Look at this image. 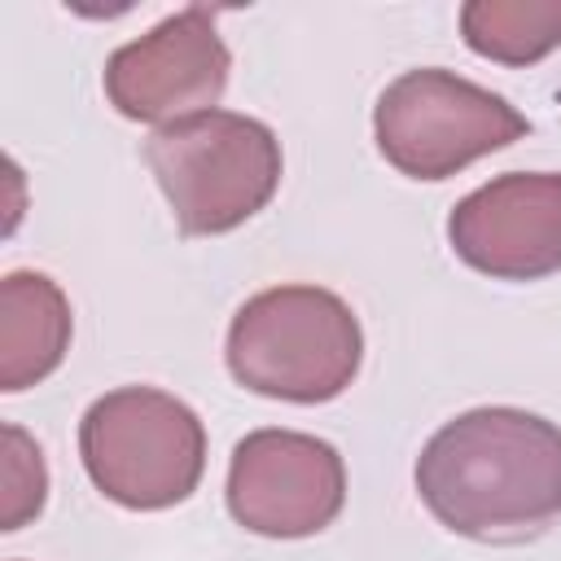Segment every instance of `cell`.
<instances>
[{
  "label": "cell",
  "instance_id": "4",
  "mask_svg": "<svg viewBox=\"0 0 561 561\" xmlns=\"http://www.w3.org/2000/svg\"><path fill=\"white\" fill-rule=\"evenodd\" d=\"M79 456L105 500L153 513L197 491L206 430L184 399L158 386H118L83 412Z\"/></svg>",
  "mask_w": 561,
  "mask_h": 561
},
{
  "label": "cell",
  "instance_id": "6",
  "mask_svg": "<svg viewBox=\"0 0 561 561\" xmlns=\"http://www.w3.org/2000/svg\"><path fill=\"white\" fill-rule=\"evenodd\" d=\"M228 513L267 539H307L346 504V465L333 443L302 430H254L228 460Z\"/></svg>",
  "mask_w": 561,
  "mask_h": 561
},
{
  "label": "cell",
  "instance_id": "7",
  "mask_svg": "<svg viewBox=\"0 0 561 561\" xmlns=\"http://www.w3.org/2000/svg\"><path fill=\"white\" fill-rule=\"evenodd\" d=\"M228 70L232 53L215 31V13L193 4L110 53L105 96L123 118L167 127L219 110Z\"/></svg>",
  "mask_w": 561,
  "mask_h": 561
},
{
  "label": "cell",
  "instance_id": "10",
  "mask_svg": "<svg viewBox=\"0 0 561 561\" xmlns=\"http://www.w3.org/2000/svg\"><path fill=\"white\" fill-rule=\"evenodd\" d=\"M460 35L486 61L535 66L561 48V0H469Z\"/></svg>",
  "mask_w": 561,
  "mask_h": 561
},
{
  "label": "cell",
  "instance_id": "11",
  "mask_svg": "<svg viewBox=\"0 0 561 561\" xmlns=\"http://www.w3.org/2000/svg\"><path fill=\"white\" fill-rule=\"evenodd\" d=\"M4 469H0V530H22L39 517L48 495V469L35 438L22 425H4Z\"/></svg>",
  "mask_w": 561,
  "mask_h": 561
},
{
  "label": "cell",
  "instance_id": "1",
  "mask_svg": "<svg viewBox=\"0 0 561 561\" xmlns=\"http://www.w3.org/2000/svg\"><path fill=\"white\" fill-rule=\"evenodd\" d=\"M416 495L451 535L539 539L561 517V425L526 408L460 412L421 447Z\"/></svg>",
  "mask_w": 561,
  "mask_h": 561
},
{
  "label": "cell",
  "instance_id": "5",
  "mask_svg": "<svg viewBox=\"0 0 561 561\" xmlns=\"http://www.w3.org/2000/svg\"><path fill=\"white\" fill-rule=\"evenodd\" d=\"M526 131L530 123L500 92L443 66L399 75L373 105V140L408 180H447Z\"/></svg>",
  "mask_w": 561,
  "mask_h": 561
},
{
  "label": "cell",
  "instance_id": "3",
  "mask_svg": "<svg viewBox=\"0 0 561 561\" xmlns=\"http://www.w3.org/2000/svg\"><path fill=\"white\" fill-rule=\"evenodd\" d=\"M145 162L184 237H219L254 219L280 188V140L237 110H206L158 127Z\"/></svg>",
  "mask_w": 561,
  "mask_h": 561
},
{
  "label": "cell",
  "instance_id": "8",
  "mask_svg": "<svg viewBox=\"0 0 561 561\" xmlns=\"http://www.w3.org/2000/svg\"><path fill=\"white\" fill-rule=\"evenodd\" d=\"M460 263L491 280L561 272V171H508L460 197L447 215Z\"/></svg>",
  "mask_w": 561,
  "mask_h": 561
},
{
  "label": "cell",
  "instance_id": "9",
  "mask_svg": "<svg viewBox=\"0 0 561 561\" xmlns=\"http://www.w3.org/2000/svg\"><path fill=\"white\" fill-rule=\"evenodd\" d=\"M70 298L44 272L0 280V390L18 394L44 381L70 351Z\"/></svg>",
  "mask_w": 561,
  "mask_h": 561
},
{
  "label": "cell",
  "instance_id": "2",
  "mask_svg": "<svg viewBox=\"0 0 561 561\" xmlns=\"http://www.w3.org/2000/svg\"><path fill=\"white\" fill-rule=\"evenodd\" d=\"M224 359L237 386L254 394L329 403L359 373L364 329L333 289L276 285L237 307Z\"/></svg>",
  "mask_w": 561,
  "mask_h": 561
}]
</instances>
